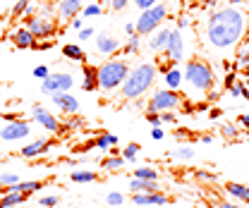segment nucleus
<instances>
[{
  "mask_svg": "<svg viewBox=\"0 0 249 208\" xmlns=\"http://www.w3.org/2000/svg\"><path fill=\"white\" fill-rule=\"evenodd\" d=\"M245 29H247V15L242 10L220 7L209 17L206 36L213 48H230L245 36Z\"/></svg>",
  "mask_w": 249,
  "mask_h": 208,
  "instance_id": "obj_1",
  "label": "nucleus"
},
{
  "mask_svg": "<svg viewBox=\"0 0 249 208\" xmlns=\"http://www.w3.org/2000/svg\"><path fill=\"white\" fill-rule=\"evenodd\" d=\"M156 82V67L151 62H142L134 69H129L127 79L123 82V96L124 98H139L154 87Z\"/></svg>",
  "mask_w": 249,
  "mask_h": 208,
  "instance_id": "obj_2",
  "label": "nucleus"
},
{
  "mask_svg": "<svg viewBox=\"0 0 249 208\" xmlns=\"http://www.w3.org/2000/svg\"><path fill=\"white\" fill-rule=\"evenodd\" d=\"M127 74H129L127 60H108V62L98 65V89L113 91L118 87H123Z\"/></svg>",
  "mask_w": 249,
  "mask_h": 208,
  "instance_id": "obj_3",
  "label": "nucleus"
},
{
  "mask_svg": "<svg viewBox=\"0 0 249 208\" xmlns=\"http://www.w3.org/2000/svg\"><path fill=\"white\" fill-rule=\"evenodd\" d=\"M185 79L187 84H192L196 91H211L216 84V77H213V69L206 60L194 58L185 65Z\"/></svg>",
  "mask_w": 249,
  "mask_h": 208,
  "instance_id": "obj_4",
  "label": "nucleus"
},
{
  "mask_svg": "<svg viewBox=\"0 0 249 208\" xmlns=\"http://www.w3.org/2000/svg\"><path fill=\"white\" fill-rule=\"evenodd\" d=\"M168 17V10H165V5H154V7H149V10H142V17L137 19V34L139 36H146V34H151L156 31L160 24H163V19Z\"/></svg>",
  "mask_w": 249,
  "mask_h": 208,
  "instance_id": "obj_5",
  "label": "nucleus"
},
{
  "mask_svg": "<svg viewBox=\"0 0 249 208\" xmlns=\"http://www.w3.org/2000/svg\"><path fill=\"white\" fill-rule=\"evenodd\" d=\"M180 103H182V96H180L178 91L160 89V91H156L154 96H151V101H149L146 110H149V113H165V110L178 108Z\"/></svg>",
  "mask_w": 249,
  "mask_h": 208,
  "instance_id": "obj_6",
  "label": "nucleus"
},
{
  "mask_svg": "<svg viewBox=\"0 0 249 208\" xmlns=\"http://www.w3.org/2000/svg\"><path fill=\"white\" fill-rule=\"evenodd\" d=\"M74 84L72 74H65V72H58V74H48L46 79H41V91L43 93H60V91H70Z\"/></svg>",
  "mask_w": 249,
  "mask_h": 208,
  "instance_id": "obj_7",
  "label": "nucleus"
},
{
  "mask_svg": "<svg viewBox=\"0 0 249 208\" xmlns=\"http://www.w3.org/2000/svg\"><path fill=\"white\" fill-rule=\"evenodd\" d=\"M24 27L34 34V38H51L55 34V22L46 17H24Z\"/></svg>",
  "mask_w": 249,
  "mask_h": 208,
  "instance_id": "obj_8",
  "label": "nucleus"
},
{
  "mask_svg": "<svg viewBox=\"0 0 249 208\" xmlns=\"http://www.w3.org/2000/svg\"><path fill=\"white\" fill-rule=\"evenodd\" d=\"M31 118H34V122H38L43 129H48V132H53V134H58V132L65 129L60 122H58V118H55L53 113H48V108H43V105H34V108H31Z\"/></svg>",
  "mask_w": 249,
  "mask_h": 208,
  "instance_id": "obj_9",
  "label": "nucleus"
},
{
  "mask_svg": "<svg viewBox=\"0 0 249 208\" xmlns=\"http://www.w3.org/2000/svg\"><path fill=\"white\" fill-rule=\"evenodd\" d=\"M29 132H31L29 122H24V120H12V122H7V124L2 127L0 139H5V141H17V139H24Z\"/></svg>",
  "mask_w": 249,
  "mask_h": 208,
  "instance_id": "obj_10",
  "label": "nucleus"
},
{
  "mask_svg": "<svg viewBox=\"0 0 249 208\" xmlns=\"http://www.w3.org/2000/svg\"><path fill=\"white\" fill-rule=\"evenodd\" d=\"M163 53L173 60V62H182V58H185V41H182L180 29L170 31V38H168V46H165Z\"/></svg>",
  "mask_w": 249,
  "mask_h": 208,
  "instance_id": "obj_11",
  "label": "nucleus"
},
{
  "mask_svg": "<svg viewBox=\"0 0 249 208\" xmlns=\"http://www.w3.org/2000/svg\"><path fill=\"white\" fill-rule=\"evenodd\" d=\"M132 201H134L137 206H163V204H170L173 199L165 196L163 191H151V194H142V191H137V194L132 196Z\"/></svg>",
  "mask_w": 249,
  "mask_h": 208,
  "instance_id": "obj_12",
  "label": "nucleus"
},
{
  "mask_svg": "<svg viewBox=\"0 0 249 208\" xmlns=\"http://www.w3.org/2000/svg\"><path fill=\"white\" fill-rule=\"evenodd\" d=\"M53 103L60 108L65 115H77V113H79V101H77L74 96H70L67 91L53 93Z\"/></svg>",
  "mask_w": 249,
  "mask_h": 208,
  "instance_id": "obj_13",
  "label": "nucleus"
},
{
  "mask_svg": "<svg viewBox=\"0 0 249 208\" xmlns=\"http://www.w3.org/2000/svg\"><path fill=\"white\" fill-rule=\"evenodd\" d=\"M55 146V141L53 139H36V141H31L27 144L24 149L19 151L24 158H36V156H43V153H48V151Z\"/></svg>",
  "mask_w": 249,
  "mask_h": 208,
  "instance_id": "obj_14",
  "label": "nucleus"
},
{
  "mask_svg": "<svg viewBox=\"0 0 249 208\" xmlns=\"http://www.w3.org/2000/svg\"><path fill=\"white\" fill-rule=\"evenodd\" d=\"M10 41H12V46L15 48H19V51H27V48H31L34 46V34H31L27 27H22V29H17V31H12L10 34Z\"/></svg>",
  "mask_w": 249,
  "mask_h": 208,
  "instance_id": "obj_15",
  "label": "nucleus"
},
{
  "mask_svg": "<svg viewBox=\"0 0 249 208\" xmlns=\"http://www.w3.org/2000/svg\"><path fill=\"white\" fill-rule=\"evenodd\" d=\"M96 51L103 53V55H113V53L120 51V41L113 38L110 34H101V36L96 38Z\"/></svg>",
  "mask_w": 249,
  "mask_h": 208,
  "instance_id": "obj_16",
  "label": "nucleus"
},
{
  "mask_svg": "<svg viewBox=\"0 0 249 208\" xmlns=\"http://www.w3.org/2000/svg\"><path fill=\"white\" fill-rule=\"evenodd\" d=\"M82 2H84V0H62L60 10H58L60 19H74V17L82 12Z\"/></svg>",
  "mask_w": 249,
  "mask_h": 208,
  "instance_id": "obj_17",
  "label": "nucleus"
},
{
  "mask_svg": "<svg viewBox=\"0 0 249 208\" xmlns=\"http://www.w3.org/2000/svg\"><path fill=\"white\" fill-rule=\"evenodd\" d=\"M82 72H84V82H82V87H84L87 91L98 89V67H91V65H87V62H84Z\"/></svg>",
  "mask_w": 249,
  "mask_h": 208,
  "instance_id": "obj_18",
  "label": "nucleus"
},
{
  "mask_svg": "<svg viewBox=\"0 0 249 208\" xmlns=\"http://www.w3.org/2000/svg\"><path fill=\"white\" fill-rule=\"evenodd\" d=\"M129 189H132V191L151 194V191H158V179H139V177H134L132 182H129Z\"/></svg>",
  "mask_w": 249,
  "mask_h": 208,
  "instance_id": "obj_19",
  "label": "nucleus"
},
{
  "mask_svg": "<svg viewBox=\"0 0 249 208\" xmlns=\"http://www.w3.org/2000/svg\"><path fill=\"white\" fill-rule=\"evenodd\" d=\"M225 191H228L232 199H240L242 204H249V187H245V184L228 182V184H225Z\"/></svg>",
  "mask_w": 249,
  "mask_h": 208,
  "instance_id": "obj_20",
  "label": "nucleus"
},
{
  "mask_svg": "<svg viewBox=\"0 0 249 208\" xmlns=\"http://www.w3.org/2000/svg\"><path fill=\"white\" fill-rule=\"evenodd\" d=\"M168 38H170V29H158L154 34V38L149 41V48H151V51H156V53L165 51V46H168Z\"/></svg>",
  "mask_w": 249,
  "mask_h": 208,
  "instance_id": "obj_21",
  "label": "nucleus"
},
{
  "mask_svg": "<svg viewBox=\"0 0 249 208\" xmlns=\"http://www.w3.org/2000/svg\"><path fill=\"white\" fill-rule=\"evenodd\" d=\"M62 55L67 60H77V62H84L87 55H84V51H82V46H77V43H67V46H62Z\"/></svg>",
  "mask_w": 249,
  "mask_h": 208,
  "instance_id": "obj_22",
  "label": "nucleus"
},
{
  "mask_svg": "<svg viewBox=\"0 0 249 208\" xmlns=\"http://www.w3.org/2000/svg\"><path fill=\"white\" fill-rule=\"evenodd\" d=\"M163 77H165V84H168V89L178 91L180 87H182V72H180L178 67H173V69H170V72H165Z\"/></svg>",
  "mask_w": 249,
  "mask_h": 208,
  "instance_id": "obj_23",
  "label": "nucleus"
},
{
  "mask_svg": "<svg viewBox=\"0 0 249 208\" xmlns=\"http://www.w3.org/2000/svg\"><path fill=\"white\" fill-rule=\"evenodd\" d=\"M27 199V194H19V191H10V194H2L0 196V208H10V206H17Z\"/></svg>",
  "mask_w": 249,
  "mask_h": 208,
  "instance_id": "obj_24",
  "label": "nucleus"
},
{
  "mask_svg": "<svg viewBox=\"0 0 249 208\" xmlns=\"http://www.w3.org/2000/svg\"><path fill=\"white\" fill-rule=\"evenodd\" d=\"M123 165H124L123 156H110V158H103V160H101V168H103V170H120Z\"/></svg>",
  "mask_w": 249,
  "mask_h": 208,
  "instance_id": "obj_25",
  "label": "nucleus"
},
{
  "mask_svg": "<svg viewBox=\"0 0 249 208\" xmlns=\"http://www.w3.org/2000/svg\"><path fill=\"white\" fill-rule=\"evenodd\" d=\"M110 146H118V137L115 134H101L96 137V149H110Z\"/></svg>",
  "mask_w": 249,
  "mask_h": 208,
  "instance_id": "obj_26",
  "label": "nucleus"
},
{
  "mask_svg": "<svg viewBox=\"0 0 249 208\" xmlns=\"http://www.w3.org/2000/svg\"><path fill=\"white\" fill-rule=\"evenodd\" d=\"M139 38H142L139 34H132V36H129L127 46L123 48V53H124V55H132V53H137V51H139Z\"/></svg>",
  "mask_w": 249,
  "mask_h": 208,
  "instance_id": "obj_27",
  "label": "nucleus"
},
{
  "mask_svg": "<svg viewBox=\"0 0 249 208\" xmlns=\"http://www.w3.org/2000/svg\"><path fill=\"white\" fill-rule=\"evenodd\" d=\"M228 91H230V96H235V98H247L249 101V89L245 87V84H240V82H235Z\"/></svg>",
  "mask_w": 249,
  "mask_h": 208,
  "instance_id": "obj_28",
  "label": "nucleus"
},
{
  "mask_svg": "<svg viewBox=\"0 0 249 208\" xmlns=\"http://www.w3.org/2000/svg\"><path fill=\"white\" fill-rule=\"evenodd\" d=\"M134 177H139V179H158V173H156L154 168H137V170H134Z\"/></svg>",
  "mask_w": 249,
  "mask_h": 208,
  "instance_id": "obj_29",
  "label": "nucleus"
},
{
  "mask_svg": "<svg viewBox=\"0 0 249 208\" xmlns=\"http://www.w3.org/2000/svg\"><path fill=\"white\" fill-rule=\"evenodd\" d=\"M70 179H72V182H96L98 175H96V173H72Z\"/></svg>",
  "mask_w": 249,
  "mask_h": 208,
  "instance_id": "obj_30",
  "label": "nucleus"
},
{
  "mask_svg": "<svg viewBox=\"0 0 249 208\" xmlns=\"http://www.w3.org/2000/svg\"><path fill=\"white\" fill-rule=\"evenodd\" d=\"M220 134H223L225 139H230V141H235L240 132H237V129H235L232 124H220Z\"/></svg>",
  "mask_w": 249,
  "mask_h": 208,
  "instance_id": "obj_31",
  "label": "nucleus"
},
{
  "mask_svg": "<svg viewBox=\"0 0 249 208\" xmlns=\"http://www.w3.org/2000/svg\"><path fill=\"white\" fill-rule=\"evenodd\" d=\"M120 153H123L124 160H134V158H137V153H139V146H137V144H127L124 151H120Z\"/></svg>",
  "mask_w": 249,
  "mask_h": 208,
  "instance_id": "obj_32",
  "label": "nucleus"
},
{
  "mask_svg": "<svg viewBox=\"0 0 249 208\" xmlns=\"http://www.w3.org/2000/svg\"><path fill=\"white\" fill-rule=\"evenodd\" d=\"M55 46V41L53 38H43V41H34V51H48V48H53Z\"/></svg>",
  "mask_w": 249,
  "mask_h": 208,
  "instance_id": "obj_33",
  "label": "nucleus"
},
{
  "mask_svg": "<svg viewBox=\"0 0 249 208\" xmlns=\"http://www.w3.org/2000/svg\"><path fill=\"white\" fill-rule=\"evenodd\" d=\"M27 10H29V0H19V2L12 7V17H22Z\"/></svg>",
  "mask_w": 249,
  "mask_h": 208,
  "instance_id": "obj_34",
  "label": "nucleus"
},
{
  "mask_svg": "<svg viewBox=\"0 0 249 208\" xmlns=\"http://www.w3.org/2000/svg\"><path fill=\"white\" fill-rule=\"evenodd\" d=\"M82 12H84L87 17H96V15H101V12H103V7H101L98 2H89V5H87Z\"/></svg>",
  "mask_w": 249,
  "mask_h": 208,
  "instance_id": "obj_35",
  "label": "nucleus"
},
{
  "mask_svg": "<svg viewBox=\"0 0 249 208\" xmlns=\"http://www.w3.org/2000/svg\"><path fill=\"white\" fill-rule=\"evenodd\" d=\"M19 182V177L15 173H0V187H7V184H15Z\"/></svg>",
  "mask_w": 249,
  "mask_h": 208,
  "instance_id": "obj_36",
  "label": "nucleus"
},
{
  "mask_svg": "<svg viewBox=\"0 0 249 208\" xmlns=\"http://www.w3.org/2000/svg\"><path fill=\"white\" fill-rule=\"evenodd\" d=\"M175 156L182 158V160H189V158L194 156V151H192V146H180V149L175 151Z\"/></svg>",
  "mask_w": 249,
  "mask_h": 208,
  "instance_id": "obj_37",
  "label": "nucleus"
},
{
  "mask_svg": "<svg viewBox=\"0 0 249 208\" xmlns=\"http://www.w3.org/2000/svg\"><path fill=\"white\" fill-rule=\"evenodd\" d=\"M123 201H124V196L123 194H118V191H115V194H110V196L106 199V204H108V206H120Z\"/></svg>",
  "mask_w": 249,
  "mask_h": 208,
  "instance_id": "obj_38",
  "label": "nucleus"
},
{
  "mask_svg": "<svg viewBox=\"0 0 249 208\" xmlns=\"http://www.w3.org/2000/svg\"><path fill=\"white\" fill-rule=\"evenodd\" d=\"M134 5H137L139 10H149V7L158 5V0H134Z\"/></svg>",
  "mask_w": 249,
  "mask_h": 208,
  "instance_id": "obj_39",
  "label": "nucleus"
},
{
  "mask_svg": "<svg viewBox=\"0 0 249 208\" xmlns=\"http://www.w3.org/2000/svg\"><path fill=\"white\" fill-rule=\"evenodd\" d=\"M34 77H38V79H46V77H48V67H46V65H38V67L34 69Z\"/></svg>",
  "mask_w": 249,
  "mask_h": 208,
  "instance_id": "obj_40",
  "label": "nucleus"
},
{
  "mask_svg": "<svg viewBox=\"0 0 249 208\" xmlns=\"http://www.w3.org/2000/svg\"><path fill=\"white\" fill-rule=\"evenodd\" d=\"M146 120H149V124H154V127H160V124H163V122H160V113H149Z\"/></svg>",
  "mask_w": 249,
  "mask_h": 208,
  "instance_id": "obj_41",
  "label": "nucleus"
},
{
  "mask_svg": "<svg viewBox=\"0 0 249 208\" xmlns=\"http://www.w3.org/2000/svg\"><path fill=\"white\" fill-rule=\"evenodd\" d=\"M58 204V196H43L41 199V206H46V208H53Z\"/></svg>",
  "mask_w": 249,
  "mask_h": 208,
  "instance_id": "obj_42",
  "label": "nucleus"
},
{
  "mask_svg": "<svg viewBox=\"0 0 249 208\" xmlns=\"http://www.w3.org/2000/svg\"><path fill=\"white\" fill-rule=\"evenodd\" d=\"M237 65H240V67H249V51L237 55Z\"/></svg>",
  "mask_w": 249,
  "mask_h": 208,
  "instance_id": "obj_43",
  "label": "nucleus"
},
{
  "mask_svg": "<svg viewBox=\"0 0 249 208\" xmlns=\"http://www.w3.org/2000/svg\"><path fill=\"white\" fill-rule=\"evenodd\" d=\"M235 82H237V74H235V72H228V74H225V87L230 89Z\"/></svg>",
  "mask_w": 249,
  "mask_h": 208,
  "instance_id": "obj_44",
  "label": "nucleus"
},
{
  "mask_svg": "<svg viewBox=\"0 0 249 208\" xmlns=\"http://www.w3.org/2000/svg\"><path fill=\"white\" fill-rule=\"evenodd\" d=\"M160 122H170V124H175V115H173L170 110H165V113H160Z\"/></svg>",
  "mask_w": 249,
  "mask_h": 208,
  "instance_id": "obj_45",
  "label": "nucleus"
},
{
  "mask_svg": "<svg viewBox=\"0 0 249 208\" xmlns=\"http://www.w3.org/2000/svg\"><path fill=\"white\" fill-rule=\"evenodd\" d=\"M196 177H199V179H209V182H213V179H216V175H209L206 170H196Z\"/></svg>",
  "mask_w": 249,
  "mask_h": 208,
  "instance_id": "obj_46",
  "label": "nucleus"
},
{
  "mask_svg": "<svg viewBox=\"0 0 249 208\" xmlns=\"http://www.w3.org/2000/svg\"><path fill=\"white\" fill-rule=\"evenodd\" d=\"M124 5H127V0H113V2H110L113 10H124Z\"/></svg>",
  "mask_w": 249,
  "mask_h": 208,
  "instance_id": "obj_47",
  "label": "nucleus"
},
{
  "mask_svg": "<svg viewBox=\"0 0 249 208\" xmlns=\"http://www.w3.org/2000/svg\"><path fill=\"white\" fill-rule=\"evenodd\" d=\"M163 134H165V132H163L160 127H154V132H151V137H154L156 141H160V139H163Z\"/></svg>",
  "mask_w": 249,
  "mask_h": 208,
  "instance_id": "obj_48",
  "label": "nucleus"
},
{
  "mask_svg": "<svg viewBox=\"0 0 249 208\" xmlns=\"http://www.w3.org/2000/svg\"><path fill=\"white\" fill-rule=\"evenodd\" d=\"M91 36H93V29H91V27H87V29L79 31V38H91Z\"/></svg>",
  "mask_w": 249,
  "mask_h": 208,
  "instance_id": "obj_49",
  "label": "nucleus"
},
{
  "mask_svg": "<svg viewBox=\"0 0 249 208\" xmlns=\"http://www.w3.org/2000/svg\"><path fill=\"white\" fill-rule=\"evenodd\" d=\"M185 27H189V19H187V17H180V19H178V29H185Z\"/></svg>",
  "mask_w": 249,
  "mask_h": 208,
  "instance_id": "obj_50",
  "label": "nucleus"
},
{
  "mask_svg": "<svg viewBox=\"0 0 249 208\" xmlns=\"http://www.w3.org/2000/svg\"><path fill=\"white\" fill-rule=\"evenodd\" d=\"M124 34H129V36H132V34H137V27H134L132 22H129V24H124Z\"/></svg>",
  "mask_w": 249,
  "mask_h": 208,
  "instance_id": "obj_51",
  "label": "nucleus"
},
{
  "mask_svg": "<svg viewBox=\"0 0 249 208\" xmlns=\"http://www.w3.org/2000/svg\"><path fill=\"white\" fill-rule=\"evenodd\" d=\"M220 115H223V110H218V108H213V110H211V115H209V118H211V120H218V118H220Z\"/></svg>",
  "mask_w": 249,
  "mask_h": 208,
  "instance_id": "obj_52",
  "label": "nucleus"
},
{
  "mask_svg": "<svg viewBox=\"0 0 249 208\" xmlns=\"http://www.w3.org/2000/svg\"><path fill=\"white\" fill-rule=\"evenodd\" d=\"M237 120H240V124H245V127L249 129V115H240Z\"/></svg>",
  "mask_w": 249,
  "mask_h": 208,
  "instance_id": "obj_53",
  "label": "nucleus"
},
{
  "mask_svg": "<svg viewBox=\"0 0 249 208\" xmlns=\"http://www.w3.org/2000/svg\"><path fill=\"white\" fill-rule=\"evenodd\" d=\"M72 27H74V29H79V31H82V19H72Z\"/></svg>",
  "mask_w": 249,
  "mask_h": 208,
  "instance_id": "obj_54",
  "label": "nucleus"
},
{
  "mask_svg": "<svg viewBox=\"0 0 249 208\" xmlns=\"http://www.w3.org/2000/svg\"><path fill=\"white\" fill-rule=\"evenodd\" d=\"M201 141H204V144H211V141H213V137H211V134H206V137H201Z\"/></svg>",
  "mask_w": 249,
  "mask_h": 208,
  "instance_id": "obj_55",
  "label": "nucleus"
},
{
  "mask_svg": "<svg viewBox=\"0 0 249 208\" xmlns=\"http://www.w3.org/2000/svg\"><path fill=\"white\" fill-rule=\"evenodd\" d=\"M209 101H218V93H216V91H209Z\"/></svg>",
  "mask_w": 249,
  "mask_h": 208,
  "instance_id": "obj_56",
  "label": "nucleus"
},
{
  "mask_svg": "<svg viewBox=\"0 0 249 208\" xmlns=\"http://www.w3.org/2000/svg\"><path fill=\"white\" fill-rule=\"evenodd\" d=\"M216 208H240V206H230V204H218Z\"/></svg>",
  "mask_w": 249,
  "mask_h": 208,
  "instance_id": "obj_57",
  "label": "nucleus"
},
{
  "mask_svg": "<svg viewBox=\"0 0 249 208\" xmlns=\"http://www.w3.org/2000/svg\"><path fill=\"white\" fill-rule=\"evenodd\" d=\"M230 5H240V2H245V0H228Z\"/></svg>",
  "mask_w": 249,
  "mask_h": 208,
  "instance_id": "obj_58",
  "label": "nucleus"
},
{
  "mask_svg": "<svg viewBox=\"0 0 249 208\" xmlns=\"http://www.w3.org/2000/svg\"><path fill=\"white\" fill-rule=\"evenodd\" d=\"M87 2H93V0H87Z\"/></svg>",
  "mask_w": 249,
  "mask_h": 208,
  "instance_id": "obj_59",
  "label": "nucleus"
}]
</instances>
